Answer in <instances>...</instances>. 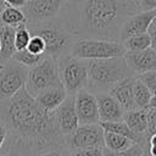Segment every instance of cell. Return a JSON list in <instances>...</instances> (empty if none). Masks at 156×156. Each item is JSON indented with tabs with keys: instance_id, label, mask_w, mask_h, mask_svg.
I'll return each instance as SVG.
<instances>
[{
	"instance_id": "obj_10",
	"label": "cell",
	"mask_w": 156,
	"mask_h": 156,
	"mask_svg": "<svg viewBox=\"0 0 156 156\" xmlns=\"http://www.w3.org/2000/svg\"><path fill=\"white\" fill-rule=\"evenodd\" d=\"M67 0H28L22 7L27 26L39 24L57 18L58 12Z\"/></svg>"
},
{
	"instance_id": "obj_2",
	"label": "cell",
	"mask_w": 156,
	"mask_h": 156,
	"mask_svg": "<svg viewBox=\"0 0 156 156\" xmlns=\"http://www.w3.org/2000/svg\"><path fill=\"white\" fill-rule=\"evenodd\" d=\"M0 121L7 133L32 145V155L51 147L66 146L65 136L56 127L54 113L43 110L26 87L15 96L0 102Z\"/></svg>"
},
{
	"instance_id": "obj_16",
	"label": "cell",
	"mask_w": 156,
	"mask_h": 156,
	"mask_svg": "<svg viewBox=\"0 0 156 156\" xmlns=\"http://www.w3.org/2000/svg\"><path fill=\"white\" fill-rule=\"evenodd\" d=\"M135 77L136 76L128 77L116 83L108 91V94H111L118 101V104L123 107L124 111H130V110L136 108L134 98H133V83H134Z\"/></svg>"
},
{
	"instance_id": "obj_43",
	"label": "cell",
	"mask_w": 156,
	"mask_h": 156,
	"mask_svg": "<svg viewBox=\"0 0 156 156\" xmlns=\"http://www.w3.org/2000/svg\"><path fill=\"white\" fill-rule=\"evenodd\" d=\"M141 156H150V155H149V154H147V151H145V152H144V154H143V155H141Z\"/></svg>"
},
{
	"instance_id": "obj_25",
	"label": "cell",
	"mask_w": 156,
	"mask_h": 156,
	"mask_svg": "<svg viewBox=\"0 0 156 156\" xmlns=\"http://www.w3.org/2000/svg\"><path fill=\"white\" fill-rule=\"evenodd\" d=\"M45 55H34V54H30L27 49L24 50H20V51H16L12 56V60H15L16 62H18L20 65L27 67V68H30L35 65H38L43 58H44Z\"/></svg>"
},
{
	"instance_id": "obj_28",
	"label": "cell",
	"mask_w": 156,
	"mask_h": 156,
	"mask_svg": "<svg viewBox=\"0 0 156 156\" xmlns=\"http://www.w3.org/2000/svg\"><path fill=\"white\" fill-rule=\"evenodd\" d=\"M27 50L34 55H45V43L39 35H32Z\"/></svg>"
},
{
	"instance_id": "obj_12",
	"label": "cell",
	"mask_w": 156,
	"mask_h": 156,
	"mask_svg": "<svg viewBox=\"0 0 156 156\" xmlns=\"http://www.w3.org/2000/svg\"><path fill=\"white\" fill-rule=\"evenodd\" d=\"M74 104L80 124H94L99 123V111L96 96L88 89H83L74 95Z\"/></svg>"
},
{
	"instance_id": "obj_21",
	"label": "cell",
	"mask_w": 156,
	"mask_h": 156,
	"mask_svg": "<svg viewBox=\"0 0 156 156\" xmlns=\"http://www.w3.org/2000/svg\"><path fill=\"white\" fill-rule=\"evenodd\" d=\"M0 23L16 28L20 24L27 23V20H26V15L22 11V9L6 5V7L0 13Z\"/></svg>"
},
{
	"instance_id": "obj_17",
	"label": "cell",
	"mask_w": 156,
	"mask_h": 156,
	"mask_svg": "<svg viewBox=\"0 0 156 156\" xmlns=\"http://www.w3.org/2000/svg\"><path fill=\"white\" fill-rule=\"evenodd\" d=\"M66 98H67V93L65 88L62 85H58L40 91L35 96V100L43 110L48 112H52L63 102Z\"/></svg>"
},
{
	"instance_id": "obj_30",
	"label": "cell",
	"mask_w": 156,
	"mask_h": 156,
	"mask_svg": "<svg viewBox=\"0 0 156 156\" xmlns=\"http://www.w3.org/2000/svg\"><path fill=\"white\" fill-rule=\"evenodd\" d=\"M143 83L149 88L151 95H156V71H151V72H146L144 74L138 76Z\"/></svg>"
},
{
	"instance_id": "obj_3",
	"label": "cell",
	"mask_w": 156,
	"mask_h": 156,
	"mask_svg": "<svg viewBox=\"0 0 156 156\" xmlns=\"http://www.w3.org/2000/svg\"><path fill=\"white\" fill-rule=\"evenodd\" d=\"M135 76L128 67L124 56L88 61V87L94 94L108 93L118 82Z\"/></svg>"
},
{
	"instance_id": "obj_39",
	"label": "cell",
	"mask_w": 156,
	"mask_h": 156,
	"mask_svg": "<svg viewBox=\"0 0 156 156\" xmlns=\"http://www.w3.org/2000/svg\"><path fill=\"white\" fill-rule=\"evenodd\" d=\"M149 107H152V108H156V95H152V96H151V100H150V104H149Z\"/></svg>"
},
{
	"instance_id": "obj_24",
	"label": "cell",
	"mask_w": 156,
	"mask_h": 156,
	"mask_svg": "<svg viewBox=\"0 0 156 156\" xmlns=\"http://www.w3.org/2000/svg\"><path fill=\"white\" fill-rule=\"evenodd\" d=\"M122 44L126 51H141L147 48H151V41H150V37L147 33L129 37L126 40H123Z\"/></svg>"
},
{
	"instance_id": "obj_8",
	"label": "cell",
	"mask_w": 156,
	"mask_h": 156,
	"mask_svg": "<svg viewBox=\"0 0 156 156\" xmlns=\"http://www.w3.org/2000/svg\"><path fill=\"white\" fill-rule=\"evenodd\" d=\"M28 68L15 60L0 63V102L15 96L26 87Z\"/></svg>"
},
{
	"instance_id": "obj_13",
	"label": "cell",
	"mask_w": 156,
	"mask_h": 156,
	"mask_svg": "<svg viewBox=\"0 0 156 156\" xmlns=\"http://www.w3.org/2000/svg\"><path fill=\"white\" fill-rule=\"evenodd\" d=\"M124 58L135 76L156 71V51L151 48L141 51H126Z\"/></svg>"
},
{
	"instance_id": "obj_22",
	"label": "cell",
	"mask_w": 156,
	"mask_h": 156,
	"mask_svg": "<svg viewBox=\"0 0 156 156\" xmlns=\"http://www.w3.org/2000/svg\"><path fill=\"white\" fill-rule=\"evenodd\" d=\"M133 144H135L133 140L123 135L111 133V132L104 133V147L110 151H122L130 147Z\"/></svg>"
},
{
	"instance_id": "obj_1",
	"label": "cell",
	"mask_w": 156,
	"mask_h": 156,
	"mask_svg": "<svg viewBox=\"0 0 156 156\" xmlns=\"http://www.w3.org/2000/svg\"><path fill=\"white\" fill-rule=\"evenodd\" d=\"M136 12L138 4L126 0H67L57 18L76 39L119 41L124 22Z\"/></svg>"
},
{
	"instance_id": "obj_26",
	"label": "cell",
	"mask_w": 156,
	"mask_h": 156,
	"mask_svg": "<svg viewBox=\"0 0 156 156\" xmlns=\"http://www.w3.org/2000/svg\"><path fill=\"white\" fill-rule=\"evenodd\" d=\"M30 32L27 28V24H20L18 27L15 28V46L16 51L24 50L28 46V43L30 40Z\"/></svg>"
},
{
	"instance_id": "obj_38",
	"label": "cell",
	"mask_w": 156,
	"mask_h": 156,
	"mask_svg": "<svg viewBox=\"0 0 156 156\" xmlns=\"http://www.w3.org/2000/svg\"><path fill=\"white\" fill-rule=\"evenodd\" d=\"M146 151L150 156H156V146H149Z\"/></svg>"
},
{
	"instance_id": "obj_40",
	"label": "cell",
	"mask_w": 156,
	"mask_h": 156,
	"mask_svg": "<svg viewBox=\"0 0 156 156\" xmlns=\"http://www.w3.org/2000/svg\"><path fill=\"white\" fill-rule=\"evenodd\" d=\"M6 7V2H5V0H0V13L2 12V10Z\"/></svg>"
},
{
	"instance_id": "obj_5",
	"label": "cell",
	"mask_w": 156,
	"mask_h": 156,
	"mask_svg": "<svg viewBox=\"0 0 156 156\" xmlns=\"http://www.w3.org/2000/svg\"><path fill=\"white\" fill-rule=\"evenodd\" d=\"M126 49L121 41L101 39H77L72 46L71 55L80 60H104L124 56Z\"/></svg>"
},
{
	"instance_id": "obj_29",
	"label": "cell",
	"mask_w": 156,
	"mask_h": 156,
	"mask_svg": "<svg viewBox=\"0 0 156 156\" xmlns=\"http://www.w3.org/2000/svg\"><path fill=\"white\" fill-rule=\"evenodd\" d=\"M69 156H104V147L95 146V147H85L69 151Z\"/></svg>"
},
{
	"instance_id": "obj_14",
	"label": "cell",
	"mask_w": 156,
	"mask_h": 156,
	"mask_svg": "<svg viewBox=\"0 0 156 156\" xmlns=\"http://www.w3.org/2000/svg\"><path fill=\"white\" fill-rule=\"evenodd\" d=\"M156 15V10L152 11H139L132 15L123 24L119 34V41L122 43L129 37L147 33L149 27L151 26L154 17Z\"/></svg>"
},
{
	"instance_id": "obj_6",
	"label": "cell",
	"mask_w": 156,
	"mask_h": 156,
	"mask_svg": "<svg viewBox=\"0 0 156 156\" xmlns=\"http://www.w3.org/2000/svg\"><path fill=\"white\" fill-rule=\"evenodd\" d=\"M58 74L67 95H76L88 87V61L73 57L71 54L57 60Z\"/></svg>"
},
{
	"instance_id": "obj_27",
	"label": "cell",
	"mask_w": 156,
	"mask_h": 156,
	"mask_svg": "<svg viewBox=\"0 0 156 156\" xmlns=\"http://www.w3.org/2000/svg\"><path fill=\"white\" fill-rule=\"evenodd\" d=\"M146 150L139 145V144H133L130 147L122 150V151H110L104 147V156H141Z\"/></svg>"
},
{
	"instance_id": "obj_11",
	"label": "cell",
	"mask_w": 156,
	"mask_h": 156,
	"mask_svg": "<svg viewBox=\"0 0 156 156\" xmlns=\"http://www.w3.org/2000/svg\"><path fill=\"white\" fill-rule=\"evenodd\" d=\"M52 113L56 127L63 136L71 134L78 128L79 121L74 104V95H67L63 102L55 111H52Z\"/></svg>"
},
{
	"instance_id": "obj_33",
	"label": "cell",
	"mask_w": 156,
	"mask_h": 156,
	"mask_svg": "<svg viewBox=\"0 0 156 156\" xmlns=\"http://www.w3.org/2000/svg\"><path fill=\"white\" fill-rule=\"evenodd\" d=\"M139 11H152L156 10V0H139Z\"/></svg>"
},
{
	"instance_id": "obj_18",
	"label": "cell",
	"mask_w": 156,
	"mask_h": 156,
	"mask_svg": "<svg viewBox=\"0 0 156 156\" xmlns=\"http://www.w3.org/2000/svg\"><path fill=\"white\" fill-rule=\"evenodd\" d=\"M147 108H134L126 111L123 116V122L130 128V130L138 136L147 141L146 130H147Z\"/></svg>"
},
{
	"instance_id": "obj_34",
	"label": "cell",
	"mask_w": 156,
	"mask_h": 156,
	"mask_svg": "<svg viewBox=\"0 0 156 156\" xmlns=\"http://www.w3.org/2000/svg\"><path fill=\"white\" fill-rule=\"evenodd\" d=\"M147 34L150 37V41H151V49H154L156 51V26L151 23V26L147 29Z\"/></svg>"
},
{
	"instance_id": "obj_35",
	"label": "cell",
	"mask_w": 156,
	"mask_h": 156,
	"mask_svg": "<svg viewBox=\"0 0 156 156\" xmlns=\"http://www.w3.org/2000/svg\"><path fill=\"white\" fill-rule=\"evenodd\" d=\"M6 5L9 6H13V7H20L22 9L26 4H27V0H5Z\"/></svg>"
},
{
	"instance_id": "obj_15",
	"label": "cell",
	"mask_w": 156,
	"mask_h": 156,
	"mask_svg": "<svg viewBox=\"0 0 156 156\" xmlns=\"http://www.w3.org/2000/svg\"><path fill=\"white\" fill-rule=\"evenodd\" d=\"M99 111L100 122H118L123 121L124 110L118 104V101L108 93H99L95 94ZM99 122V123H100Z\"/></svg>"
},
{
	"instance_id": "obj_20",
	"label": "cell",
	"mask_w": 156,
	"mask_h": 156,
	"mask_svg": "<svg viewBox=\"0 0 156 156\" xmlns=\"http://www.w3.org/2000/svg\"><path fill=\"white\" fill-rule=\"evenodd\" d=\"M15 52V28L0 23V63L11 60Z\"/></svg>"
},
{
	"instance_id": "obj_9",
	"label": "cell",
	"mask_w": 156,
	"mask_h": 156,
	"mask_svg": "<svg viewBox=\"0 0 156 156\" xmlns=\"http://www.w3.org/2000/svg\"><path fill=\"white\" fill-rule=\"evenodd\" d=\"M104 133L100 123L80 124L74 132L65 136V143L68 151L95 146L104 147Z\"/></svg>"
},
{
	"instance_id": "obj_7",
	"label": "cell",
	"mask_w": 156,
	"mask_h": 156,
	"mask_svg": "<svg viewBox=\"0 0 156 156\" xmlns=\"http://www.w3.org/2000/svg\"><path fill=\"white\" fill-rule=\"evenodd\" d=\"M58 85H62L58 74V66L57 61L51 56L45 55L38 65L28 68L26 89L34 98L40 91Z\"/></svg>"
},
{
	"instance_id": "obj_37",
	"label": "cell",
	"mask_w": 156,
	"mask_h": 156,
	"mask_svg": "<svg viewBox=\"0 0 156 156\" xmlns=\"http://www.w3.org/2000/svg\"><path fill=\"white\" fill-rule=\"evenodd\" d=\"M149 146H156V134H152L151 136H149L147 147H149Z\"/></svg>"
},
{
	"instance_id": "obj_23",
	"label": "cell",
	"mask_w": 156,
	"mask_h": 156,
	"mask_svg": "<svg viewBox=\"0 0 156 156\" xmlns=\"http://www.w3.org/2000/svg\"><path fill=\"white\" fill-rule=\"evenodd\" d=\"M151 93L149 88L143 83V80L136 76L133 83V98L136 108H146L149 107L151 100Z\"/></svg>"
},
{
	"instance_id": "obj_4",
	"label": "cell",
	"mask_w": 156,
	"mask_h": 156,
	"mask_svg": "<svg viewBox=\"0 0 156 156\" xmlns=\"http://www.w3.org/2000/svg\"><path fill=\"white\" fill-rule=\"evenodd\" d=\"M32 35H39L45 43V55L56 61L71 54L72 46L77 40L61 24L58 18L39 24L27 26Z\"/></svg>"
},
{
	"instance_id": "obj_41",
	"label": "cell",
	"mask_w": 156,
	"mask_h": 156,
	"mask_svg": "<svg viewBox=\"0 0 156 156\" xmlns=\"http://www.w3.org/2000/svg\"><path fill=\"white\" fill-rule=\"evenodd\" d=\"M126 1H130V2H135V4H138V2H139V0H126Z\"/></svg>"
},
{
	"instance_id": "obj_36",
	"label": "cell",
	"mask_w": 156,
	"mask_h": 156,
	"mask_svg": "<svg viewBox=\"0 0 156 156\" xmlns=\"http://www.w3.org/2000/svg\"><path fill=\"white\" fill-rule=\"evenodd\" d=\"M6 135H7V130H6L5 126H4V123L0 121V147H1V145H2V143L5 140V138H6Z\"/></svg>"
},
{
	"instance_id": "obj_19",
	"label": "cell",
	"mask_w": 156,
	"mask_h": 156,
	"mask_svg": "<svg viewBox=\"0 0 156 156\" xmlns=\"http://www.w3.org/2000/svg\"><path fill=\"white\" fill-rule=\"evenodd\" d=\"M0 156H32V145L27 140L7 133L0 147Z\"/></svg>"
},
{
	"instance_id": "obj_42",
	"label": "cell",
	"mask_w": 156,
	"mask_h": 156,
	"mask_svg": "<svg viewBox=\"0 0 156 156\" xmlns=\"http://www.w3.org/2000/svg\"><path fill=\"white\" fill-rule=\"evenodd\" d=\"M152 24H155V26H156V15H155V17H154V21H152Z\"/></svg>"
},
{
	"instance_id": "obj_32",
	"label": "cell",
	"mask_w": 156,
	"mask_h": 156,
	"mask_svg": "<svg viewBox=\"0 0 156 156\" xmlns=\"http://www.w3.org/2000/svg\"><path fill=\"white\" fill-rule=\"evenodd\" d=\"M152 134H156V108L149 107L147 108V130H146V138L149 140V136Z\"/></svg>"
},
{
	"instance_id": "obj_31",
	"label": "cell",
	"mask_w": 156,
	"mask_h": 156,
	"mask_svg": "<svg viewBox=\"0 0 156 156\" xmlns=\"http://www.w3.org/2000/svg\"><path fill=\"white\" fill-rule=\"evenodd\" d=\"M32 156H69V151L67 146H60V147H51L48 150L35 152Z\"/></svg>"
}]
</instances>
